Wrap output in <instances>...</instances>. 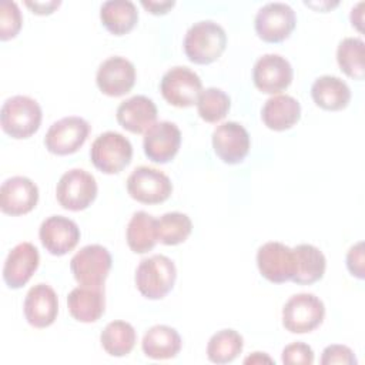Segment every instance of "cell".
Instances as JSON below:
<instances>
[{"instance_id": "cell-1", "label": "cell", "mask_w": 365, "mask_h": 365, "mask_svg": "<svg viewBox=\"0 0 365 365\" xmlns=\"http://www.w3.org/2000/svg\"><path fill=\"white\" fill-rule=\"evenodd\" d=\"M184 53L195 64H210L221 57L227 47V34L214 20L194 23L184 37Z\"/></svg>"}, {"instance_id": "cell-2", "label": "cell", "mask_w": 365, "mask_h": 365, "mask_svg": "<svg viewBox=\"0 0 365 365\" xmlns=\"http://www.w3.org/2000/svg\"><path fill=\"white\" fill-rule=\"evenodd\" d=\"M177 268L171 258L155 254L143 258L135 269V287L147 299H161L174 287Z\"/></svg>"}, {"instance_id": "cell-3", "label": "cell", "mask_w": 365, "mask_h": 365, "mask_svg": "<svg viewBox=\"0 0 365 365\" xmlns=\"http://www.w3.org/2000/svg\"><path fill=\"white\" fill-rule=\"evenodd\" d=\"M43 118L40 104L29 96L7 98L0 111L3 131L16 140L31 137L40 128Z\"/></svg>"}, {"instance_id": "cell-4", "label": "cell", "mask_w": 365, "mask_h": 365, "mask_svg": "<svg viewBox=\"0 0 365 365\" xmlns=\"http://www.w3.org/2000/svg\"><path fill=\"white\" fill-rule=\"evenodd\" d=\"M90 158L93 165L101 173L117 174L131 163L133 145L123 134L106 131L93 141Z\"/></svg>"}, {"instance_id": "cell-5", "label": "cell", "mask_w": 365, "mask_h": 365, "mask_svg": "<svg viewBox=\"0 0 365 365\" xmlns=\"http://www.w3.org/2000/svg\"><path fill=\"white\" fill-rule=\"evenodd\" d=\"M325 318V305L319 297L308 292L292 295L282 308V325L291 334H307L318 328Z\"/></svg>"}, {"instance_id": "cell-6", "label": "cell", "mask_w": 365, "mask_h": 365, "mask_svg": "<svg viewBox=\"0 0 365 365\" xmlns=\"http://www.w3.org/2000/svg\"><path fill=\"white\" fill-rule=\"evenodd\" d=\"M56 197L64 210L83 211L97 197V181L88 171L71 168L60 177L56 187Z\"/></svg>"}, {"instance_id": "cell-7", "label": "cell", "mask_w": 365, "mask_h": 365, "mask_svg": "<svg viewBox=\"0 0 365 365\" xmlns=\"http://www.w3.org/2000/svg\"><path fill=\"white\" fill-rule=\"evenodd\" d=\"M113 265L110 251L100 244H90L77 251L71 261L70 269L80 285L104 287V281Z\"/></svg>"}, {"instance_id": "cell-8", "label": "cell", "mask_w": 365, "mask_h": 365, "mask_svg": "<svg viewBox=\"0 0 365 365\" xmlns=\"http://www.w3.org/2000/svg\"><path fill=\"white\" fill-rule=\"evenodd\" d=\"M127 191L133 200L141 204H160L170 198L173 182L163 171L141 165L128 175Z\"/></svg>"}, {"instance_id": "cell-9", "label": "cell", "mask_w": 365, "mask_h": 365, "mask_svg": "<svg viewBox=\"0 0 365 365\" xmlns=\"http://www.w3.org/2000/svg\"><path fill=\"white\" fill-rule=\"evenodd\" d=\"M297 24V16L287 3H267L258 9L254 27L258 37L267 43H279L289 37Z\"/></svg>"}, {"instance_id": "cell-10", "label": "cell", "mask_w": 365, "mask_h": 365, "mask_svg": "<svg viewBox=\"0 0 365 365\" xmlns=\"http://www.w3.org/2000/svg\"><path fill=\"white\" fill-rule=\"evenodd\" d=\"M160 91L164 100L174 107H191L202 91L200 76L188 67L177 66L165 71L160 81Z\"/></svg>"}, {"instance_id": "cell-11", "label": "cell", "mask_w": 365, "mask_h": 365, "mask_svg": "<svg viewBox=\"0 0 365 365\" xmlns=\"http://www.w3.org/2000/svg\"><path fill=\"white\" fill-rule=\"evenodd\" d=\"M90 133V124L78 115H68L53 123L44 137L46 148L56 155L78 151Z\"/></svg>"}, {"instance_id": "cell-12", "label": "cell", "mask_w": 365, "mask_h": 365, "mask_svg": "<svg viewBox=\"0 0 365 365\" xmlns=\"http://www.w3.org/2000/svg\"><path fill=\"white\" fill-rule=\"evenodd\" d=\"M257 267L259 274L274 284L291 281L295 272V257L292 248L278 241H268L257 251Z\"/></svg>"}, {"instance_id": "cell-13", "label": "cell", "mask_w": 365, "mask_h": 365, "mask_svg": "<svg viewBox=\"0 0 365 365\" xmlns=\"http://www.w3.org/2000/svg\"><path fill=\"white\" fill-rule=\"evenodd\" d=\"M294 70L289 61L279 54L261 56L252 68V80L255 87L265 94H278L289 87Z\"/></svg>"}, {"instance_id": "cell-14", "label": "cell", "mask_w": 365, "mask_h": 365, "mask_svg": "<svg viewBox=\"0 0 365 365\" xmlns=\"http://www.w3.org/2000/svg\"><path fill=\"white\" fill-rule=\"evenodd\" d=\"M96 83L98 90L106 96H124L131 91L135 84V67L125 57H108L98 66Z\"/></svg>"}, {"instance_id": "cell-15", "label": "cell", "mask_w": 365, "mask_h": 365, "mask_svg": "<svg viewBox=\"0 0 365 365\" xmlns=\"http://www.w3.org/2000/svg\"><path fill=\"white\" fill-rule=\"evenodd\" d=\"M38 238L46 251L51 255L61 257L74 250L78 244L80 228L73 220L64 215H51L41 222Z\"/></svg>"}, {"instance_id": "cell-16", "label": "cell", "mask_w": 365, "mask_h": 365, "mask_svg": "<svg viewBox=\"0 0 365 365\" xmlns=\"http://www.w3.org/2000/svg\"><path fill=\"white\" fill-rule=\"evenodd\" d=\"M181 144V131L177 124L171 121L154 123L145 133L143 140L144 154L157 164L171 161Z\"/></svg>"}, {"instance_id": "cell-17", "label": "cell", "mask_w": 365, "mask_h": 365, "mask_svg": "<svg viewBox=\"0 0 365 365\" xmlns=\"http://www.w3.org/2000/svg\"><path fill=\"white\" fill-rule=\"evenodd\" d=\"M250 134L235 121H227L212 131V148L225 164L241 163L250 151Z\"/></svg>"}, {"instance_id": "cell-18", "label": "cell", "mask_w": 365, "mask_h": 365, "mask_svg": "<svg viewBox=\"0 0 365 365\" xmlns=\"http://www.w3.org/2000/svg\"><path fill=\"white\" fill-rule=\"evenodd\" d=\"M38 201V187L27 177L14 175L0 187V208L7 215L30 212Z\"/></svg>"}, {"instance_id": "cell-19", "label": "cell", "mask_w": 365, "mask_h": 365, "mask_svg": "<svg viewBox=\"0 0 365 365\" xmlns=\"http://www.w3.org/2000/svg\"><path fill=\"white\" fill-rule=\"evenodd\" d=\"M23 312L26 321L33 328L41 329L50 327L58 314V298L56 291L47 284H36L26 294Z\"/></svg>"}, {"instance_id": "cell-20", "label": "cell", "mask_w": 365, "mask_h": 365, "mask_svg": "<svg viewBox=\"0 0 365 365\" xmlns=\"http://www.w3.org/2000/svg\"><path fill=\"white\" fill-rule=\"evenodd\" d=\"M40 264L38 250L31 242H20L10 250L3 265V279L11 289L26 285Z\"/></svg>"}, {"instance_id": "cell-21", "label": "cell", "mask_w": 365, "mask_h": 365, "mask_svg": "<svg viewBox=\"0 0 365 365\" xmlns=\"http://www.w3.org/2000/svg\"><path fill=\"white\" fill-rule=\"evenodd\" d=\"M115 117L124 130L134 134H141L155 123L157 106L145 96H133L120 103Z\"/></svg>"}, {"instance_id": "cell-22", "label": "cell", "mask_w": 365, "mask_h": 365, "mask_svg": "<svg viewBox=\"0 0 365 365\" xmlns=\"http://www.w3.org/2000/svg\"><path fill=\"white\" fill-rule=\"evenodd\" d=\"M67 307L70 315L78 322L98 321L106 309L104 287L80 285L73 288L67 297Z\"/></svg>"}, {"instance_id": "cell-23", "label": "cell", "mask_w": 365, "mask_h": 365, "mask_svg": "<svg viewBox=\"0 0 365 365\" xmlns=\"http://www.w3.org/2000/svg\"><path fill=\"white\" fill-rule=\"evenodd\" d=\"M262 123L274 131H285L295 125L301 118V104L288 94L269 97L261 108Z\"/></svg>"}, {"instance_id": "cell-24", "label": "cell", "mask_w": 365, "mask_h": 365, "mask_svg": "<svg viewBox=\"0 0 365 365\" xmlns=\"http://www.w3.org/2000/svg\"><path fill=\"white\" fill-rule=\"evenodd\" d=\"M311 96L314 103L322 110L339 111L349 104L351 88L336 76H321L314 81Z\"/></svg>"}, {"instance_id": "cell-25", "label": "cell", "mask_w": 365, "mask_h": 365, "mask_svg": "<svg viewBox=\"0 0 365 365\" xmlns=\"http://www.w3.org/2000/svg\"><path fill=\"white\" fill-rule=\"evenodd\" d=\"M295 257V272L292 282L298 285H311L319 281L327 268L324 252L312 244H299L292 248Z\"/></svg>"}, {"instance_id": "cell-26", "label": "cell", "mask_w": 365, "mask_h": 365, "mask_svg": "<svg viewBox=\"0 0 365 365\" xmlns=\"http://www.w3.org/2000/svg\"><path fill=\"white\" fill-rule=\"evenodd\" d=\"M180 334L168 325H154L143 336L141 348L147 358L171 359L181 351Z\"/></svg>"}, {"instance_id": "cell-27", "label": "cell", "mask_w": 365, "mask_h": 365, "mask_svg": "<svg viewBox=\"0 0 365 365\" xmlns=\"http://www.w3.org/2000/svg\"><path fill=\"white\" fill-rule=\"evenodd\" d=\"M100 20L111 34L123 36L137 24L138 11L130 0H108L100 7Z\"/></svg>"}, {"instance_id": "cell-28", "label": "cell", "mask_w": 365, "mask_h": 365, "mask_svg": "<svg viewBox=\"0 0 365 365\" xmlns=\"http://www.w3.org/2000/svg\"><path fill=\"white\" fill-rule=\"evenodd\" d=\"M125 240L130 250L135 254L151 251L158 241L157 220L145 211L134 212L127 224Z\"/></svg>"}, {"instance_id": "cell-29", "label": "cell", "mask_w": 365, "mask_h": 365, "mask_svg": "<svg viewBox=\"0 0 365 365\" xmlns=\"http://www.w3.org/2000/svg\"><path fill=\"white\" fill-rule=\"evenodd\" d=\"M100 342L108 355L125 356L133 351L137 342V334L130 322L117 319L104 327L100 335Z\"/></svg>"}, {"instance_id": "cell-30", "label": "cell", "mask_w": 365, "mask_h": 365, "mask_svg": "<svg viewBox=\"0 0 365 365\" xmlns=\"http://www.w3.org/2000/svg\"><path fill=\"white\" fill-rule=\"evenodd\" d=\"M244 348V338L231 328L217 331L207 344V356L214 364L232 362Z\"/></svg>"}, {"instance_id": "cell-31", "label": "cell", "mask_w": 365, "mask_h": 365, "mask_svg": "<svg viewBox=\"0 0 365 365\" xmlns=\"http://www.w3.org/2000/svg\"><path fill=\"white\" fill-rule=\"evenodd\" d=\"M365 44L362 38L358 37H345L339 41L336 48V61L348 77L355 80H362L365 74L364 66Z\"/></svg>"}, {"instance_id": "cell-32", "label": "cell", "mask_w": 365, "mask_h": 365, "mask_svg": "<svg viewBox=\"0 0 365 365\" xmlns=\"http://www.w3.org/2000/svg\"><path fill=\"white\" fill-rule=\"evenodd\" d=\"M192 231V222L187 214L173 211L157 220V237L164 245H178L184 242Z\"/></svg>"}, {"instance_id": "cell-33", "label": "cell", "mask_w": 365, "mask_h": 365, "mask_svg": "<svg viewBox=\"0 0 365 365\" xmlns=\"http://www.w3.org/2000/svg\"><path fill=\"white\" fill-rule=\"evenodd\" d=\"M195 104L198 114L204 121L217 123L228 114L231 100L228 94L221 88L208 87L200 93Z\"/></svg>"}, {"instance_id": "cell-34", "label": "cell", "mask_w": 365, "mask_h": 365, "mask_svg": "<svg viewBox=\"0 0 365 365\" xmlns=\"http://www.w3.org/2000/svg\"><path fill=\"white\" fill-rule=\"evenodd\" d=\"M23 17L16 1L3 0L0 3V40L16 37L21 29Z\"/></svg>"}, {"instance_id": "cell-35", "label": "cell", "mask_w": 365, "mask_h": 365, "mask_svg": "<svg viewBox=\"0 0 365 365\" xmlns=\"http://www.w3.org/2000/svg\"><path fill=\"white\" fill-rule=\"evenodd\" d=\"M314 358L312 348L299 341L288 344L281 354L282 364L285 365H312Z\"/></svg>"}, {"instance_id": "cell-36", "label": "cell", "mask_w": 365, "mask_h": 365, "mask_svg": "<svg viewBox=\"0 0 365 365\" xmlns=\"http://www.w3.org/2000/svg\"><path fill=\"white\" fill-rule=\"evenodd\" d=\"M322 365H332V364H344V365H355L356 358L354 351L346 345L332 344L324 348L321 356Z\"/></svg>"}, {"instance_id": "cell-37", "label": "cell", "mask_w": 365, "mask_h": 365, "mask_svg": "<svg viewBox=\"0 0 365 365\" xmlns=\"http://www.w3.org/2000/svg\"><path fill=\"white\" fill-rule=\"evenodd\" d=\"M365 258H364V242L358 241L346 252V268L352 277L364 279L365 274Z\"/></svg>"}, {"instance_id": "cell-38", "label": "cell", "mask_w": 365, "mask_h": 365, "mask_svg": "<svg viewBox=\"0 0 365 365\" xmlns=\"http://www.w3.org/2000/svg\"><path fill=\"white\" fill-rule=\"evenodd\" d=\"M61 4V1H26V6L36 14L44 16V14H50L53 13L58 6Z\"/></svg>"}, {"instance_id": "cell-39", "label": "cell", "mask_w": 365, "mask_h": 365, "mask_svg": "<svg viewBox=\"0 0 365 365\" xmlns=\"http://www.w3.org/2000/svg\"><path fill=\"white\" fill-rule=\"evenodd\" d=\"M175 1L174 0H164V1H147V0H141V6L144 9H147L151 14L160 16V14H165L168 13V10L171 7H174Z\"/></svg>"}, {"instance_id": "cell-40", "label": "cell", "mask_w": 365, "mask_h": 365, "mask_svg": "<svg viewBox=\"0 0 365 365\" xmlns=\"http://www.w3.org/2000/svg\"><path fill=\"white\" fill-rule=\"evenodd\" d=\"M362 7H364V1H359L356 6L352 7L351 14H349L352 26H355L359 31L362 30V20H364L362 19Z\"/></svg>"}, {"instance_id": "cell-41", "label": "cell", "mask_w": 365, "mask_h": 365, "mask_svg": "<svg viewBox=\"0 0 365 365\" xmlns=\"http://www.w3.org/2000/svg\"><path fill=\"white\" fill-rule=\"evenodd\" d=\"M244 364H274V361L265 352H252L244 359Z\"/></svg>"}]
</instances>
